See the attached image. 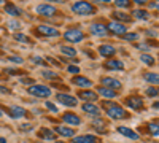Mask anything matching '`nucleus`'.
Returning a JSON list of instances; mask_svg holds the SVG:
<instances>
[{
	"mask_svg": "<svg viewBox=\"0 0 159 143\" xmlns=\"http://www.w3.org/2000/svg\"><path fill=\"white\" fill-rule=\"evenodd\" d=\"M72 11L78 16H91L96 13V7L91 2H86V0H78L72 5Z\"/></svg>",
	"mask_w": 159,
	"mask_h": 143,
	"instance_id": "f257e3e1",
	"label": "nucleus"
},
{
	"mask_svg": "<svg viewBox=\"0 0 159 143\" xmlns=\"http://www.w3.org/2000/svg\"><path fill=\"white\" fill-rule=\"evenodd\" d=\"M103 105L107 107V114H108V118H111V119H124V118H127L126 110H124L123 107H119L118 103L105 102Z\"/></svg>",
	"mask_w": 159,
	"mask_h": 143,
	"instance_id": "f03ea898",
	"label": "nucleus"
},
{
	"mask_svg": "<svg viewBox=\"0 0 159 143\" xmlns=\"http://www.w3.org/2000/svg\"><path fill=\"white\" fill-rule=\"evenodd\" d=\"M27 92L34 97H49L51 96V89L45 84H32L29 89H27Z\"/></svg>",
	"mask_w": 159,
	"mask_h": 143,
	"instance_id": "7ed1b4c3",
	"label": "nucleus"
},
{
	"mask_svg": "<svg viewBox=\"0 0 159 143\" xmlns=\"http://www.w3.org/2000/svg\"><path fill=\"white\" fill-rule=\"evenodd\" d=\"M35 32L46 37V38H57V37H61V32L56 27H51V25H46V24L38 25V27L35 29Z\"/></svg>",
	"mask_w": 159,
	"mask_h": 143,
	"instance_id": "20e7f679",
	"label": "nucleus"
},
{
	"mask_svg": "<svg viewBox=\"0 0 159 143\" xmlns=\"http://www.w3.org/2000/svg\"><path fill=\"white\" fill-rule=\"evenodd\" d=\"M64 38L69 43H80V42L84 40V34L80 29H69V30L64 32Z\"/></svg>",
	"mask_w": 159,
	"mask_h": 143,
	"instance_id": "39448f33",
	"label": "nucleus"
},
{
	"mask_svg": "<svg viewBox=\"0 0 159 143\" xmlns=\"http://www.w3.org/2000/svg\"><path fill=\"white\" fill-rule=\"evenodd\" d=\"M105 27H107V30L110 34H113V35H124L127 32V25L118 22V21H111L110 24L105 25Z\"/></svg>",
	"mask_w": 159,
	"mask_h": 143,
	"instance_id": "423d86ee",
	"label": "nucleus"
},
{
	"mask_svg": "<svg viewBox=\"0 0 159 143\" xmlns=\"http://www.w3.org/2000/svg\"><path fill=\"white\" fill-rule=\"evenodd\" d=\"M35 11L38 13L40 16H45V18H51V16H54L57 13V10L52 5H49V3H40V5H37Z\"/></svg>",
	"mask_w": 159,
	"mask_h": 143,
	"instance_id": "0eeeda50",
	"label": "nucleus"
},
{
	"mask_svg": "<svg viewBox=\"0 0 159 143\" xmlns=\"http://www.w3.org/2000/svg\"><path fill=\"white\" fill-rule=\"evenodd\" d=\"M56 99H57L59 103H62V105H65V107H76V103H78L76 97L69 96V94H62V92H59L56 96Z\"/></svg>",
	"mask_w": 159,
	"mask_h": 143,
	"instance_id": "6e6552de",
	"label": "nucleus"
},
{
	"mask_svg": "<svg viewBox=\"0 0 159 143\" xmlns=\"http://www.w3.org/2000/svg\"><path fill=\"white\" fill-rule=\"evenodd\" d=\"M89 32H91L92 35H96V37H105V35L108 34L107 27H105L103 24H100V22H92V24L89 25Z\"/></svg>",
	"mask_w": 159,
	"mask_h": 143,
	"instance_id": "1a4fd4ad",
	"label": "nucleus"
},
{
	"mask_svg": "<svg viewBox=\"0 0 159 143\" xmlns=\"http://www.w3.org/2000/svg\"><path fill=\"white\" fill-rule=\"evenodd\" d=\"M126 105L132 110H140V108H143V99L139 96H130L126 99Z\"/></svg>",
	"mask_w": 159,
	"mask_h": 143,
	"instance_id": "9d476101",
	"label": "nucleus"
},
{
	"mask_svg": "<svg viewBox=\"0 0 159 143\" xmlns=\"http://www.w3.org/2000/svg\"><path fill=\"white\" fill-rule=\"evenodd\" d=\"M72 83H73V84H76V87H83V89H89V87L92 86V81L89 80V78L81 76V75H76V76H73Z\"/></svg>",
	"mask_w": 159,
	"mask_h": 143,
	"instance_id": "9b49d317",
	"label": "nucleus"
},
{
	"mask_svg": "<svg viewBox=\"0 0 159 143\" xmlns=\"http://www.w3.org/2000/svg\"><path fill=\"white\" fill-rule=\"evenodd\" d=\"M62 121L69 126H80L81 124V119H80V116H76L75 113H64L62 114Z\"/></svg>",
	"mask_w": 159,
	"mask_h": 143,
	"instance_id": "f8f14e48",
	"label": "nucleus"
},
{
	"mask_svg": "<svg viewBox=\"0 0 159 143\" xmlns=\"http://www.w3.org/2000/svg\"><path fill=\"white\" fill-rule=\"evenodd\" d=\"M100 83L103 84V87H110V89H121L123 87V84H121V81H118V80H115V78H108V76H105V78H102L100 80Z\"/></svg>",
	"mask_w": 159,
	"mask_h": 143,
	"instance_id": "ddd939ff",
	"label": "nucleus"
},
{
	"mask_svg": "<svg viewBox=\"0 0 159 143\" xmlns=\"http://www.w3.org/2000/svg\"><path fill=\"white\" fill-rule=\"evenodd\" d=\"M78 97L83 99V100H86V102L94 103V102L99 99V94H96L94 91H91V89H84V91H81V92L78 94Z\"/></svg>",
	"mask_w": 159,
	"mask_h": 143,
	"instance_id": "4468645a",
	"label": "nucleus"
},
{
	"mask_svg": "<svg viewBox=\"0 0 159 143\" xmlns=\"http://www.w3.org/2000/svg\"><path fill=\"white\" fill-rule=\"evenodd\" d=\"M72 141H73V143H100V140H99L96 135H89V134H86V135H78V137H75Z\"/></svg>",
	"mask_w": 159,
	"mask_h": 143,
	"instance_id": "2eb2a0df",
	"label": "nucleus"
},
{
	"mask_svg": "<svg viewBox=\"0 0 159 143\" xmlns=\"http://www.w3.org/2000/svg\"><path fill=\"white\" fill-rule=\"evenodd\" d=\"M99 54L102 57H111V56L116 54V49L111 45H100L99 46Z\"/></svg>",
	"mask_w": 159,
	"mask_h": 143,
	"instance_id": "dca6fc26",
	"label": "nucleus"
},
{
	"mask_svg": "<svg viewBox=\"0 0 159 143\" xmlns=\"http://www.w3.org/2000/svg\"><path fill=\"white\" fill-rule=\"evenodd\" d=\"M54 131H56L59 135H62L64 138L75 137V129H72V127H67V126H56V129H54Z\"/></svg>",
	"mask_w": 159,
	"mask_h": 143,
	"instance_id": "f3484780",
	"label": "nucleus"
},
{
	"mask_svg": "<svg viewBox=\"0 0 159 143\" xmlns=\"http://www.w3.org/2000/svg\"><path fill=\"white\" fill-rule=\"evenodd\" d=\"M83 111L84 113H88V114H91V116H100V108L97 107V105H94V103H91V102H86L84 105H83Z\"/></svg>",
	"mask_w": 159,
	"mask_h": 143,
	"instance_id": "a211bd4d",
	"label": "nucleus"
},
{
	"mask_svg": "<svg viewBox=\"0 0 159 143\" xmlns=\"http://www.w3.org/2000/svg\"><path fill=\"white\" fill-rule=\"evenodd\" d=\"M105 69L107 70H124V64L118 59H110L105 62Z\"/></svg>",
	"mask_w": 159,
	"mask_h": 143,
	"instance_id": "6ab92c4d",
	"label": "nucleus"
},
{
	"mask_svg": "<svg viewBox=\"0 0 159 143\" xmlns=\"http://www.w3.org/2000/svg\"><path fill=\"white\" fill-rule=\"evenodd\" d=\"M5 11H7V15L13 16V18H18L22 15V10L16 5H13V3H5Z\"/></svg>",
	"mask_w": 159,
	"mask_h": 143,
	"instance_id": "aec40b11",
	"label": "nucleus"
},
{
	"mask_svg": "<svg viewBox=\"0 0 159 143\" xmlns=\"http://www.w3.org/2000/svg\"><path fill=\"white\" fill-rule=\"evenodd\" d=\"M96 94H100L105 99H115L118 96L116 91L115 89H110V87H97V92Z\"/></svg>",
	"mask_w": 159,
	"mask_h": 143,
	"instance_id": "412c9836",
	"label": "nucleus"
},
{
	"mask_svg": "<svg viewBox=\"0 0 159 143\" xmlns=\"http://www.w3.org/2000/svg\"><path fill=\"white\" fill-rule=\"evenodd\" d=\"M118 132L121 134V135H124V137H127V138H130V140H139V134L134 132V131H130L129 127L119 126V127H118Z\"/></svg>",
	"mask_w": 159,
	"mask_h": 143,
	"instance_id": "4be33fe9",
	"label": "nucleus"
},
{
	"mask_svg": "<svg viewBox=\"0 0 159 143\" xmlns=\"http://www.w3.org/2000/svg\"><path fill=\"white\" fill-rule=\"evenodd\" d=\"M111 16H113L115 21L121 22V24H123V22H130V21H132V18L127 15V13H123V11H113Z\"/></svg>",
	"mask_w": 159,
	"mask_h": 143,
	"instance_id": "5701e85b",
	"label": "nucleus"
},
{
	"mask_svg": "<svg viewBox=\"0 0 159 143\" xmlns=\"http://www.w3.org/2000/svg\"><path fill=\"white\" fill-rule=\"evenodd\" d=\"M38 137L42 138V140H56L57 137H56V134L51 131V129H46V127H43V129H40V132H38Z\"/></svg>",
	"mask_w": 159,
	"mask_h": 143,
	"instance_id": "b1692460",
	"label": "nucleus"
},
{
	"mask_svg": "<svg viewBox=\"0 0 159 143\" xmlns=\"http://www.w3.org/2000/svg\"><path fill=\"white\" fill-rule=\"evenodd\" d=\"M25 114V110L22 108V107H10V116L13 119H19V118H22V116Z\"/></svg>",
	"mask_w": 159,
	"mask_h": 143,
	"instance_id": "393cba45",
	"label": "nucleus"
},
{
	"mask_svg": "<svg viewBox=\"0 0 159 143\" xmlns=\"http://www.w3.org/2000/svg\"><path fill=\"white\" fill-rule=\"evenodd\" d=\"M132 16H134L135 19H140V21H148V19H150V13H148L147 10L139 8V10L132 11Z\"/></svg>",
	"mask_w": 159,
	"mask_h": 143,
	"instance_id": "a878e982",
	"label": "nucleus"
},
{
	"mask_svg": "<svg viewBox=\"0 0 159 143\" xmlns=\"http://www.w3.org/2000/svg\"><path fill=\"white\" fill-rule=\"evenodd\" d=\"M145 80H147L148 83H151V84H154V86H157V83H159V78H157V73H145Z\"/></svg>",
	"mask_w": 159,
	"mask_h": 143,
	"instance_id": "bb28decb",
	"label": "nucleus"
},
{
	"mask_svg": "<svg viewBox=\"0 0 159 143\" xmlns=\"http://www.w3.org/2000/svg\"><path fill=\"white\" fill-rule=\"evenodd\" d=\"M61 53H62L64 56L75 57V56H76V49H73L72 46H62V48H61Z\"/></svg>",
	"mask_w": 159,
	"mask_h": 143,
	"instance_id": "cd10ccee",
	"label": "nucleus"
},
{
	"mask_svg": "<svg viewBox=\"0 0 159 143\" xmlns=\"http://www.w3.org/2000/svg\"><path fill=\"white\" fill-rule=\"evenodd\" d=\"M42 76L46 78V80H51V81H54V80H57V78H59V75L56 72H52V70H43L42 72Z\"/></svg>",
	"mask_w": 159,
	"mask_h": 143,
	"instance_id": "c85d7f7f",
	"label": "nucleus"
},
{
	"mask_svg": "<svg viewBox=\"0 0 159 143\" xmlns=\"http://www.w3.org/2000/svg\"><path fill=\"white\" fill-rule=\"evenodd\" d=\"M8 29H10V30H13V32L21 30V29H22V24H21L19 21H16V19H13V21H10V22H8Z\"/></svg>",
	"mask_w": 159,
	"mask_h": 143,
	"instance_id": "c756f323",
	"label": "nucleus"
},
{
	"mask_svg": "<svg viewBox=\"0 0 159 143\" xmlns=\"http://www.w3.org/2000/svg\"><path fill=\"white\" fill-rule=\"evenodd\" d=\"M140 60H142L143 64H147V65H154V64H156L154 57L150 56V54H142V56H140Z\"/></svg>",
	"mask_w": 159,
	"mask_h": 143,
	"instance_id": "7c9ffc66",
	"label": "nucleus"
},
{
	"mask_svg": "<svg viewBox=\"0 0 159 143\" xmlns=\"http://www.w3.org/2000/svg\"><path fill=\"white\" fill-rule=\"evenodd\" d=\"M123 38H124V40H127V42H137L139 38H140V35L135 34V32H126L123 35Z\"/></svg>",
	"mask_w": 159,
	"mask_h": 143,
	"instance_id": "2f4dec72",
	"label": "nucleus"
},
{
	"mask_svg": "<svg viewBox=\"0 0 159 143\" xmlns=\"http://www.w3.org/2000/svg\"><path fill=\"white\" fill-rule=\"evenodd\" d=\"M13 38H15L16 42H19V43H30V38L27 35H24V34H15Z\"/></svg>",
	"mask_w": 159,
	"mask_h": 143,
	"instance_id": "473e14b6",
	"label": "nucleus"
},
{
	"mask_svg": "<svg viewBox=\"0 0 159 143\" xmlns=\"http://www.w3.org/2000/svg\"><path fill=\"white\" fill-rule=\"evenodd\" d=\"M115 7H118V8H129L130 7V0H115Z\"/></svg>",
	"mask_w": 159,
	"mask_h": 143,
	"instance_id": "72a5a7b5",
	"label": "nucleus"
},
{
	"mask_svg": "<svg viewBox=\"0 0 159 143\" xmlns=\"http://www.w3.org/2000/svg\"><path fill=\"white\" fill-rule=\"evenodd\" d=\"M30 60L35 64V65H43V64H45L43 57H40V56H32V57H30Z\"/></svg>",
	"mask_w": 159,
	"mask_h": 143,
	"instance_id": "f704fd0d",
	"label": "nucleus"
},
{
	"mask_svg": "<svg viewBox=\"0 0 159 143\" xmlns=\"http://www.w3.org/2000/svg\"><path fill=\"white\" fill-rule=\"evenodd\" d=\"M8 60H10L11 64H22V62H24V59L19 57V56H10Z\"/></svg>",
	"mask_w": 159,
	"mask_h": 143,
	"instance_id": "c9c22d12",
	"label": "nucleus"
},
{
	"mask_svg": "<svg viewBox=\"0 0 159 143\" xmlns=\"http://www.w3.org/2000/svg\"><path fill=\"white\" fill-rule=\"evenodd\" d=\"M150 132H151L154 137H157V123H156V121L150 124Z\"/></svg>",
	"mask_w": 159,
	"mask_h": 143,
	"instance_id": "e433bc0d",
	"label": "nucleus"
},
{
	"mask_svg": "<svg viewBox=\"0 0 159 143\" xmlns=\"http://www.w3.org/2000/svg\"><path fill=\"white\" fill-rule=\"evenodd\" d=\"M67 72L69 73H73V75H78L80 73V67L78 65H69L67 67Z\"/></svg>",
	"mask_w": 159,
	"mask_h": 143,
	"instance_id": "4c0bfd02",
	"label": "nucleus"
},
{
	"mask_svg": "<svg viewBox=\"0 0 159 143\" xmlns=\"http://www.w3.org/2000/svg\"><path fill=\"white\" fill-rule=\"evenodd\" d=\"M5 73H8V75H24L21 70H18V69H5Z\"/></svg>",
	"mask_w": 159,
	"mask_h": 143,
	"instance_id": "58836bf2",
	"label": "nucleus"
},
{
	"mask_svg": "<svg viewBox=\"0 0 159 143\" xmlns=\"http://www.w3.org/2000/svg\"><path fill=\"white\" fill-rule=\"evenodd\" d=\"M45 107L49 110V111H52V113H57V107L54 105V103H51V102H46L45 103Z\"/></svg>",
	"mask_w": 159,
	"mask_h": 143,
	"instance_id": "ea45409f",
	"label": "nucleus"
},
{
	"mask_svg": "<svg viewBox=\"0 0 159 143\" xmlns=\"http://www.w3.org/2000/svg\"><path fill=\"white\" fill-rule=\"evenodd\" d=\"M147 94L150 96V97H157V87H148V91H147Z\"/></svg>",
	"mask_w": 159,
	"mask_h": 143,
	"instance_id": "a19ab883",
	"label": "nucleus"
},
{
	"mask_svg": "<svg viewBox=\"0 0 159 143\" xmlns=\"http://www.w3.org/2000/svg\"><path fill=\"white\" fill-rule=\"evenodd\" d=\"M21 83L22 84H34V80H32V78H22V80H21Z\"/></svg>",
	"mask_w": 159,
	"mask_h": 143,
	"instance_id": "79ce46f5",
	"label": "nucleus"
},
{
	"mask_svg": "<svg viewBox=\"0 0 159 143\" xmlns=\"http://www.w3.org/2000/svg\"><path fill=\"white\" fill-rule=\"evenodd\" d=\"M100 126L103 127L105 126V121L103 119H94V127H100Z\"/></svg>",
	"mask_w": 159,
	"mask_h": 143,
	"instance_id": "37998d69",
	"label": "nucleus"
},
{
	"mask_svg": "<svg viewBox=\"0 0 159 143\" xmlns=\"http://www.w3.org/2000/svg\"><path fill=\"white\" fill-rule=\"evenodd\" d=\"M137 48H139V49H142V51H148V49H150V45H147V43H140Z\"/></svg>",
	"mask_w": 159,
	"mask_h": 143,
	"instance_id": "c03bdc74",
	"label": "nucleus"
},
{
	"mask_svg": "<svg viewBox=\"0 0 159 143\" xmlns=\"http://www.w3.org/2000/svg\"><path fill=\"white\" fill-rule=\"evenodd\" d=\"M0 94H11V91L7 89L5 86H0Z\"/></svg>",
	"mask_w": 159,
	"mask_h": 143,
	"instance_id": "a18cd8bd",
	"label": "nucleus"
},
{
	"mask_svg": "<svg viewBox=\"0 0 159 143\" xmlns=\"http://www.w3.org/2000/svg\"><path fill=\"white\" fill-rule=\"evenodd\" d=\"M21 131H27L29 132V131H32V126L30 124H22L21 126Z\"/></svg>",
	"mask_w": 159,
	"mask_h": 143,
	"instance_id": "49530a36",
	"label": "nucleus"
},
{
	"mask_svg": "<svg viewBox=\"0 0 159 143\" xmlns=\"http://www.w3.org/2000/svg\"><path fill=\"white\" fill-rule=\"evenodd\" d=\"M150 7L154 8V10H157V0H154V2H150Z\"/></svg>",
	"mask_w": 159,
	"mask_h": 143,
	"instance_id": "de8ad7c7",
	"label": "nucleus"
},
{
	"mask_svg": "<svg viewBox=\"0 0 159 143\" xmlns=\"http://www.w3.org/2000/svg\"><path fill=\"white\" fill-rule=\"evenodd\" d=\"M134 2H135L137 5H145V3L148 2V0H134Z\"/></svg>",
	"mask_w": 159,
	"mask_h": 143,
	"instance_id": "09e8293b",
	"label": "nucleus"
},
{
	"mask_svg": "<svg viewBox=\"0 0 159 143\" xmlns=\"http://www.w3.org/2000/svg\"><path fill=\"white\" fill-rule=\"evenodd\" d=\"M94 2H99V3H110L111 0H94Z\"/></svg>",
	"mask_w": 159,
	"mask_h": 143,
	"instance_id": "8fccbe9b",
	"label": "nucleus"
},
{
	"mask_svg": "<svg viewBox=\"0 0 159 143\" xmlns=\"http://www.w3.org/2000/svg\"><path fill=\"white\" fill-rule=\"evenodd\" d=\"M147 34H148V35H153V37H156V35H157V34H156V30H148Z\"/></svg>",
	"mask_w": 159,
	"mask_h": 143,
	"instance_id": "3c124183",
	"label": "nucleus"
},
{
	"mask_svg": "<svg viewBox=\"0 0 159 143\" xmlns=\"http://www.w3.org/2000/svg\"><path fill=\"white\" fill-rule=\"evenodd\" d=\"M46 2H59V3H62V2H65V0H46Z\"/></svg>",
	"mask_w": 159,
	"mask_h": 143,
	"instance_id": "603ef678",
	"label": "nucleus"
},
{
	"mask_svg": "<svg viewBox=\"0 0 159 143\" xmlns=\"http://www.w3.org/2000/svg\"><path fill=\"white\" fill-rule=\"evenodd\" d=\"M0 143H7V140L5 138H0Z\"/></svg>",
	"mask_w": 159,
	"mask_h": 143,
	"instance_id": "864d4df0",
	"label": "nucleus"
},
{
	"mask_svg": "<svg viewBox=\"0 0 159 143\" xmlns=\"http://www.w3.org/2000/svg\"><path fill=\"white\" fill-rule=\"evenodd\" d=\"M0 5H5V0H0Z\"/></svg>",
	"mask_w": 159,
	"mask_h": 143,
	"instance_id": "5fc2aeb1",
	"label": "nucleus"
},
{
	"mask_svg": "<svg viewBox=\"0 0 159 143\" xmlns=\"http://www.w3.org/2000/svg\"><path fill=\"white\" fill-rule=\"evenodd\" d=\"M2 114H3V113H2V110H0V118H2Z\"/></svg>",
	"mask_w": 159,
	"mask_h": 143,
	"instance_id": "6e6d98bb",
	"label": "nucleus"
}]
</instances>
